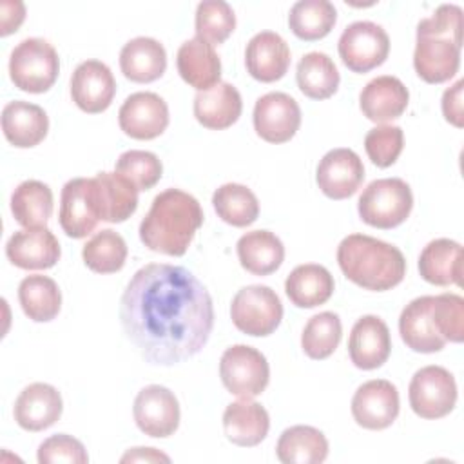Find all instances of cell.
<instances>
[{
	"mask_svg": "<svg viewBox=\"0 0 464 464\" xmlns=\"http://www.w3.org/2000/svg\"><path fill=\"white\" fill-rule=\"evenodd\" d=\"M337 263L352 283L373 292L390 290L406 276L402 252L366 234L346 236L337 246Z\"/></svg>",
	"mask_w": 464,
	"mask_h": 464,
	"instance_id": "obj_4",
	"label": "cell"
},
{
	"mask_svg": "<svg viewBox=\"0 0 464 464\" xmlns=\"http://www.w3.org/2000/svg\"><path fill=\"white\" fill-rule=\"evenodd\" d=\"M270 430L268 411L256 401L241 399L230 402L223 413V431L227 439L243 448L257 446Z\"/></svg>",
	"mask_w": 464,
	"mask_h": 464,
	"instance_id": "obj_26",
	"label": "cell"
},
{
	"mask_svg": "<svg viewBox=\"0 0 464 464\" xmlns=\"http://www.w3.org/2000/svg\"><path fill=\"white\" fill-rule=\"evenodd\" d=\"M60 254V243L47 227L18 230L5 243L7 259L24 270L53 268Z\"/></svg>",
	"mask_w": 464,
	"mask_h": 464,
	"instance_id": "obj_18",
	"label": "cell"
},
{
	"mask_svg": "<svg viewBox=\"0 0 464 464\" xmlns=\"http://www.w3.org/2000/svg\"><path fill=\"white\" fill-rule=\"evenodd\" d=\"M334 288V276L323 265L315 263L295 266L285 281V292L297 308H315L324 304L332 297Z\"/></svg>",
	"mask_w": 464,
	"mask_h": 464,
	"instance_id": "obj_30",
	"label": "cell"
},
{
	"mask_svg": "<svg viewBox=\"0 0 464 464\" xmlns=\"http://www.w3.org/2000/svg\"><path fill=\"white\" fill-rule=\"evenodd\" d=\"M245 65L254 80L263 83L277 82L290 67L288 44L274 31H261L246 44Z\"/></svg>",
	"mask_w": 464,
	"mask_h": 464,
	"instance_id": "obj_19",
	"label": "cell"
},
{
	"mask_svg": "<svg viewBox=\"0 0 464 464\" xmlns=\"http://www.w3.org/2000/svg\"><path fill=\"white\" fill-rule=\"evenodd\" d=\"M299 91L312 100H326L335 94L341 76L334 60L319 51L306 53L295 71Z\"/></svg>",
	"mask_w": 464,
	"mask_h": 464,
	"instance_id": "obj_35",
	"label": "cell"
},
{
	"mask_svg": "<svg viewBox=\"0 0 464 464\" xmlns=\"http://www.w3.org/2000/svg\"><path fill=\"white\" fill-rule=\"evenodd\" d=\"M431 317L437 332L448 343H462L464 339V299L457 294L433 295Z\"/></svg>",
	"mask_w": 464,
	"mask_h": 464,
	"instance_id": "obj_43",
	"label": "cell"
},
{
	"mask_svg": "<svg viewBox=\"0 0 464 464\" xmlns=\"http://www.w3.org/2000/svg\"><path fill=\"white\" fill-rule=\"evenodd\" d=\"M136 426L149 437L163 439L179 426V402L176 395L160 384H149L138 392L132 406Z\"/></svg>",
	"mask_w": 464,
	"mask_h": 464,
	"instance_id": "obj_12",
	"label": "cell"
},
{
	"mask_svg": "<svg viewBox=\"0 0 464 464\" xmlns=\"http://www.w3.org/2000/svg\"><path fill=\"white\" fill-rule=\"evenodd\" d=\"M121 462H170V457L156 448H132L121 457Z\"/></svg>",
	"mask_w": 464,
	"mask_h": 464,
	"instance_id": "obj_48",
	"label": "cell"
},
{
	"mask_svg": "<svg viewBox=\"0 0 464 464\" xmlns=\"http://www.w3.org/2000/svg\"><path fill=\"white\" fill-rule=\"evenodd\" d=\"M120 323L145 361L172 366L203 350L214 328V304L185 266L149 263L121 294Z\"/></svg>",
	"mask_w": 464,
	"mask_h": 464,
	"instance_id": "obj_1",
	"label": "cell"
},
{
	"mask_svg": "<svg viewBox=\"0 0 464 464\" xmlns=\"http://www.w3.org/2000/svg\"><path fill=\"white\" fill-rule=\"evenodd\" d=\"M118 121L127 136L134 140H154L169 125L167 102L156 92H134L121 103Z\"/></svg>",
	"mask_w": 464,
	"mask_h": 464,
	"instance_id": "obj_14",
	"label": "cell"
},
{
	"mask_svg": "<svg viewBox=\"0 0 464 464\" xmlns=\"http://www.w3.org/2000/svg\"><path fill=\"white\" fill-rule=\"evenodd\" d=\"M196 36L210 45L223 44L236 29V14L223 0H203L196 7Z\"/></svg>",
	"mask_w": 464,
	"mask_h": 464,
	"instance_id": "obj_41",
	"label": "cell"
},
{
	"mask_svg": "<svg viewBox=\"0 0 464 464\" xmlns=\"http://www.w3.org/2000/svg\"><path fill=\"white\" fill-rule=\"evenodd\" d=\"M276 453L283 464H319L328 457V440L317 428L297 424L281 433Z\"/></svg>",
	"mask_w": 464,
	"mask_h": 464,
	"instance_id": "obj_33",
	"label": "cell"
},
{
	"mask_svg": "<svg viewBox=\"0 0 464 464\" xmlns=\"http://www.w3.org/2000/svg\"><path fill=\"white\" fill-rule=\"evenodd\" d=\"M404 147L402 129L397 125H377L368 130L364 149L373 165L386 169L397 161Z\"/></svg>",
	"mask_w": 464,
	"mask_h": 464,
	"instance_id": "obj_44",
	"label": "cell"
},
{
	"mask_svg": "<svg viewBox=\"0 0 464 464\" xmlns=\"http://www.w3.org/2000/svg\"><path fill=\"white\" fill-rule=\"evenodd\" d=\"M82 257L87 268L96 274H114L123 268L127 259L125 239L111 230L96 232L82 248Z\"/></svg>",
	"mask_w": 464,
	"mask_h": 464,
	"instance_id": "obj_39",
	"label": "cell"
},
{
	"mask_svg": "<svg viewBox=\"0 0 464 464\" xmlns=\"http://www.w3.org/2000/svg\"><path fill=\"white\" fill-rule=\"evenodd\" d=\"M390 352L392 337L386 323L377 315L359 317L348 339L352 362L361 370H375L388 361Z\"/></svg>",
	"mask_w": 464,
	"mask_h": 464,
	"instance_id": "obj_21",
	"label": "cell"
},
{
	"mask_svg": "<svg viewBox=\"0 0 464 464\" xmlns=\"http://www.w3.org/2000/svg\"><path fill=\"white\" fill-rule=\"evenodd\" d=\"M0 34L7 36L14 33L25 18V7L22 2H7L4 0L0 5Z\"/></svg>",
	"mask_w": 464,
	"mask_h": 464,
	"instance_id": "obj_47",
	"label": "cell"
},
{
	"mask_svg": "<svg viewBox=\"0 0 464 464\" xmlns=\"http://www.w3.org/2000/svg\"><path fill=\"white\" fill-rule=\"evenodd\" d=\"M343 335L341 319L334 312H319L308 319L301 334L303 352L315 361L330 357Z\"/></svg>",
	"mask_w": 464,
	"mask_h": 464,
	"instance_id": "obj_40",
	"label": "cell"
},
{
	"mask_svg": "<svg viewBox=\"0 0 464 464\" xmlns=\"http://www.w3.org/2000/svg\"><path fill=\"white\" fill-rule=\"evenodd\" d=\"M219 377L232 395L252 399L268 386L270 366L259 350L248 344H234L219 359Z\"/></svg>",
	"mask_w": 464,
	"mask_h": 464,
	"instance_id": "obj_7",
	"label": "cell"
},
{
	"mask_svg": "<svg viewBox=\"0 0 464 464\" xmlns=\"http://www.w3.org/2000/svg\"><path fill=\"white\" fill-rule=\"evenodd\" d=\"M337 22V11L328 0H299L292 5L288 25L304 42L324 38Z\"/></svg>",
	"mask_w": 464,
	"mask_h": 464,
	"instance_id": "obj_37",
	"label": "cell"
},
{
	"mask_svg": "<svg viewBox=\"0 0 464 464\" xmlns=\"http://www.w3.org/2000/svg\"><path fill=\"white\" fill-rule=\"evenodd\" d=\"M462 87L464 80H457L455 85L444 91L442 94V114L446 121H450L455 127L464 125V114H462Z\"/></svg>",
	"mask_w": 464,
	"mask_h": 464,
	"instance_id": "obj_46",
	"label": "cell"
},
{
	"mask_svg": "<svg viewBox=\"0 0 464 464\" xmlns=\"http://www.w3.org/2000/svg\"><path fill=\"white\" fill-rule=\"evenodd\" d=\"M58 72V53L44 38H25L11 51L9 76L20 91L45 92L54 85Z\"/></svg>",
	"mask_w": 464,
	"mask_h": 464,
	"instance_id": "obj_6",
	"label": "cell"
},
{
	"mask_svg": "<svg viewBox=\"0 0 464 464\" xmlns=\"http://www.w3.org/2000/svg\"><path fill=\"white\" fill-rule=\"evenodd\" d=\"M116 94V80L111 69L100 60L82 62L71 76V98L89 114L103 112Z\"/></svg>",
	"mask_w": 464,
	"mask_h": 464,
	"instance_id": "obj_17",
	"label": "cell"
},
{
	"mask_svg": "<svg viewBox=\"0 0 464 464\" xmlns=\"http://www.w3.org/2000/svg\"><path fill=\"white\" fill-rule=\"evenodd\" d=\"M343 63L353 72H368L382 65L390 53L388 33L368 20L350 24L337 44Z\"/></svg>",
	"mask_w": 464,
	"mask_h": 464,
	"instance_id": "obj_10",
	"label": "cell"
},
{
	"mask_svg": "<svg viewBox=\"0 0 464 464\" xmlns=\"http://www.w3.org/2000/svg\"><path fill=\"white\" fill-rule=\"evenodd\" d=\"M408 102L410 92L406 85L390 74L370 80L359 94V107L362 114L375 123L397 120L406 111Z\"/></svg>",
	"mask_w": 464,
	"mask_h": 464,
	"instance_id": "obj_22",
	"label": "cell"
},
{
	"mask_svg": "<svg viewBox=\"0 0 464 464\" xmlns=\"http://www.w3.org/2000/svg\"><path fill=\"white\" fill-rule=\"evenodd\" d=\"M413 208L410 185L401 178H382L372 181L357 201L361 219L375 228H393L406 221Z\"/></svg>",
	"mask_w": 464,
	"mask_h": 464,
	"instance_id": "obj_5",
	"label": "cell"
},
{
	"mask_svg": "<svg viewBox=\"0 0 464 464\" xmlns=\"http://www.w3.org/2000/svg\"><path fill=\"white\" fill-rule=\"evenodd\" d=\"M120 69L130 82L150 83L167 69L165 47L149 36L132 38L120 51Z\"/></svg>",
	"mask_w": 464,
	"mask_h": 464,
	"instance_id": "obj_27",
	"label": "cell"
},
{
	"mask_svg": "<svg viewBox=\"0 0 464 464\" xmlns=\"http://www.w3.org/2000/svg\"><path fill=\"white\" fill-rule=\"evenodd\" d=\"M100 216L107 223H123L138 208V188L121 174L98 172L94 176Z\"/></svg>",
	"mask_w": 464,
	"mask_h": 464,
	"instance_id": "obj_31",
	"label": "cell"
},
{
	"mask_svg": "<svg viewBox=\"0 0 464 464\" xmlns=\"http://www.w3.org/2000/svg\"><path fill=\"white\" fill-rule=\"evenodd\" d=\"M433 295H420L410 301L399 317V334L408 348L419 353L440 352L446 341L435 328L431 317Z\"/></svg>",
	"mask_w": 464,
	"mask_h": 464,
	"instance_id": "obj_23",
	"label": "cell"
},
{
	"mask_svg": "<svg viewBox=\"0 0 464 464\" xmlns=\"http://www.w3.org/2000/svg\"><path fill=\"white\" fill-rule=\"evenodd\" d=\"M236 250L241 266L254 276H268L276 272L285 259V246L270 230H252L243 234Z\"/></svg>",
	"mask_w": 464,
	"mask_h": 464,
	"instance_id": "obj_32",
	"label": "cell"
},
{
	"mask_svg": "<svg viewBox=\"0 0 464 464\" xmlns=\"http://www.w3.org/2000/svg\"><path fill=\"white\" fill-rule=\"evenodd\" d=\"M364 179V165L352 149L328 150L315 172L321 192L330 199H346L357 192Z\"/></svg>",
	"mask_w": 464,
	"mask_h": 464,
	"instance_id": "obj_16",
	"label": "cell"
},
{
	"mask_svg": "<svg viewBox=\"0 0 464 464\" xmlns=\"http://www.w3.org/2000/svg\"><path fill=\"white\" fill-rule=\"evenodd\" d=\"M462 9L442 4L417 25L413 51L415 72L426 83H444L453 78L460 65Z\"/></svg>",
	"mask_w": 464,
	"mask_h": 464,
	"instance_id": "obj_3",
	"label": "cell"
},
{
	"mask_svg": "<svg viewBox=\"0 0 464 464\" xmlns=\"http://www.w3.org/2000/svg\"><path fill=\"white\" fill-rule=\"evenodd\" d=\"M11 212L25 228L45 227L53 214V190L38 179L22 181L11 194Z\"/></svg>",
	"mask_w": 464,
	"mask_h": 464,
	"instance_id": "obj_36",
	"label": "cell"
},
{
	"mask_svg": "<svg viewBox=\"0 0 464 464\" xmlns=\"http://www.w3.org/2000/svg\"><path fill=\"white\" fill-rule=\"evenodd\" d=\"M38 462L40 464H56V462H69V464H85L89 462V455L83 448V444L67 435V433H56L45 439L38 446Z\"/></svg>",
	"mask_w": 464,
	"mask_h": 464,
	"instance_id": "obj_45",
	"label": "cell"
},
{
	"mask_svg": "<svg viewBox=\"0 0 464 464\" xmlns=\"http://www.w3.org/2000/svg\"><path fill=\"white\" fill-rule=\"evenodd\" d=\"M419 274L424 281L448 286L462 285V246L460 243L439 237L430 241L419 256Z\"/></svg>",
	"mask_w": 464,
	"mask_h": 464,
	"instance_id": "obj_28",
	"label": "cell"
},
{
	"mask_svg": "<svg viewBox=\"0 0 464 464\" xmlns=\"http://www.w3.org/2000/svg\"><path fill=\"white\" fill-rule=\"evenodd\" d=\"M18 301L24 314L34 323L53 321L62 306V292L47 276H27L20 281Z\"/></svg>",
	"mask_w": 464,
	"mask_h": 464,
	"instance_id": "obj_34",
	"label": "cell"
},
{
	"mask_svg": "<svg viewBox=\"0 0 464 464\" xmlns=\"http://www.w3.org/2000/svg\"><path fill=\"white\" fill-rule=\"evenodd\" d=\"M352 415L366 430H384L399 415V392L386 379H372L352 397Z\"/></svg>",
	"mask_w": 464,
	"mask_h": 464,
	"instance_id": "obj_15",
	"label": "cell"
},
{
	"mask_svg": "<svg viewBox=\"0 0 464 464\" xmlns=\"http://www.w3.org/2000/svg\"><path fill=\"white\" fill-rule=\"evenodd\" d=\"M301 125L299 103L286 92H266L254 105V129L268 143H285Z\"/></svg>",
	"mask_w": 464,
	"mask_h": 464,
	"instance_id": "obj_13",
	"label": "cell"
},
{
	"mask_svg": "<svg viewBox=\"0 0 464 464\" xmlns=\"http://www.w3.org/2000/svg\"><path fill=\"white\" fill-rule=\"evenodd\" d=\"M408 399L415 415L422 419L446 417L457 402L455 379L442 366H424L413 373Z\"/></svg>",
	"mask_w": 464,
	"mask_h": 464,
	"instance_id": "obj_9",
	"label": "cell"
},
{
	"mask_svg": "<svg viewBox=\"0 0 464 464\" xmlns=\"http://www.w3.org/2000/svg\"><path fill=\"white\" fill-rule=\"evenodd\" d=\"M176 65L183 82H187L198 92L208 91L219 83L221 60L214 51V45L198 36L179 45Z\"/></svg>",
	"mask_w": 464,
	"mask_h": 464,
	"instance_id": "obj_24",
	"label": "cell"
},
{
	"mask_svg": "<svg viewBox=\"0 0 464 464\" xmlns=\"http://www.w3.org/2000/svg\"><path fill=\"white\" fill-rule=\"evenodd\" d=\"M58 219L72 239H82L96 228L102 216L94 178H72L63 185Z\"/></svg>",
	"mask_w": 464,
	"mask_h": 464,
	"instance_id": "obj_11",
	"label": "cell"
},
{
	"mask_svg": "<svg viewBox=\"0 0 464 464\" xmlns=\"http://www.w3.org/2000/svg\"><path fill=\"white\" fill-rule=\"evenodd\" d=\"M203 225L199 201L179 188L160 192L140 223L141 243L154 252L179 257Z\"/></svg>",
	"mask_w": 464,
	"mask_h": 464,
	"instance_id": "obj_2",
	"label": "cell"
},
{
	"mask_svg": "<svg viewBox=\"0 0 464 464\" xmlns=\"http://www.w3.org/2000/svg\"><path fill=\"white\" fill-rule=\"evenodd\" d=\"M116 172L127 178L138 190H149L161 179L163 165L154 152L130 149L120 154Z\"/></svg>",
	"mask_w": 464,
	"mask_h": 464,
	"instance_id": "obj_42",
	"label": "cell"
},
{
	"mask_svg": "<svg viewBox=\"0 0 464 464\" xmlns=\"http://www.w3.org/2000/svg\"><path fill=\"white\" fill-rule=\"evenodd\" d=\"M216 214L232 227H248L259 216L256 194L241 183H225L212 194Z\"/></svg>",
	"mask_w": 464,
	"mask_h": 464,
	"instance_id": "obj_38",
	"label": "cell"
},
{
	"mask_svg": "<svg viewBox=\"0 0 464 464\" xmlns=\"http://www.w3.org/2000/svg\"><path fill=\"white\" fill-rule=\"evenodd\" d=\"M230 317L237 330L252 337H265L276 332L283 319V304L277 294L265 285L241 288L230 304Z\"/></svg>",
	"mask_w": 464,
	"mask_h": 464,
	"instance_id": "obj_8",
	"label": "cell"
},
{
	"mask_svg": "<svg viewBox=\"0 0 464 464\" xmlns=\"http://www.w3.org/2000/svg\"><path fill=\"white\" fill-rule=\"evenodd\" d=\"M241 111V94L228 82H219L212 89L198 92L194 98V116L207 129L221 130L234 125Z\"/></svg>",
	"mask_w": 464,
	"mask_h": 464,
	"instance_id": "obj_29",
	"label": "cell"
},
{
	"mask_svg": "<svg viewBox=\"0 0 464 464\" xmlns=\"http://www.w3.org/2000/svg\"><path fill=\"white\" fill-rule=\"evenodd\" d=\"M2 130L11 145L29 149L47 136L49 118L40 105L14 100L2 109Z\"/></svg>",
	"mask_w": 464,
	"mask_h": 464,
	"instance_id": "obj_25",
	"label": "cell"
},
{
	"mask_svg": "<svg viewBox=\"0 0 464 464\" xmlns=\"http://www.w3.org/2000/svg\"><path fill=\"white\" fill-rule=\"evenodd\" d=\"M63 411L60 392L47 382L25 386L14 402V420L22 430L42 431L51 428Z\"/></svg>",
	"mask_w": 464,
	"mask_h": 464,
	"instance_id": "obj_20",
	"label": "cell"
}]
</instances>
